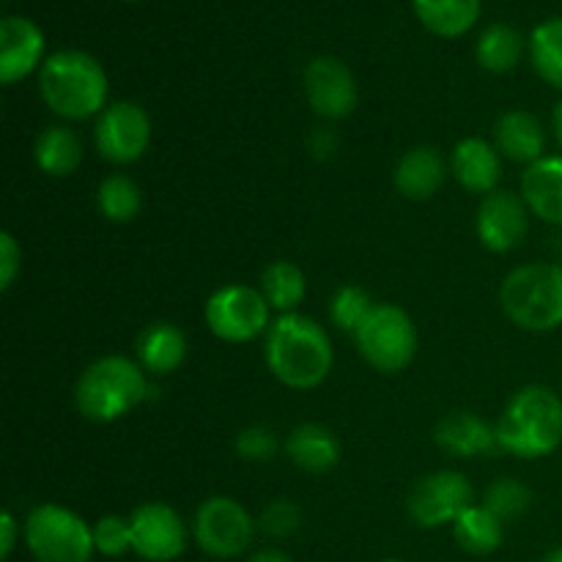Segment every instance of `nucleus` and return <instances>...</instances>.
<instances>
[{
	"label": "nucleus",
	"instance_id": "obj_26",
	"mask_svg": "<svg viewBox=\"0 0 562 562\" xmlns=\"http://www.w3.org/2000/svg\"><path fill=\"white\" fill-rule=\"evenodd\" d=\"M525 55V38L516 27L497 22V25H488L486 31L477 36L475 44V58L492 75H505V71L516 69Z\"/></svg>",
	"mask_w": 562,
	"mask_h": 562
},
{
	"label": "nucleus",
	"instance_id": "obj_18",
	"mask_svg": "<svg viewBox=\"0 0 562 562\" xmlns=\"http://www.w3.org/2000/svg\"><path fill=\"white\" fill-rule=\"evenodd\" d=\"M521 198L536 217L562 228V154L527 165L521 173Z\"/></svg>",
	"mask_w": 562,
	"mask_h": 562
},
{
	"label": "nucleus",
	"instance_id": "obj_3",
	"mask_svg": "<svg viewBox=\"0 0 562 562\" xmlns=\"http://www.w3.org/2000/svg\"><path fill=\"white\" fill-rule=\"evenodd\" d=\"M499 450L519 459H547L562 445V401L552 387L527 384L505 406L497 426Z\"/></svg>",
	"mask_w": 562,
	"mask_h": 562
},
{
	"label": "nucleus",
	"instance_id": "obj_1",
	"mask_svg": "<svg viewBox=\"0 0 562 562\" xmlns=\"http://www.w3.org/2000/svg\"><path fill=\"white\" fill-rule=\"evenodd\" d=\"M267 366L280 384L313 390L333 371V340L327 329L302 313H283L267 333Z\"/></svg>",
	"mask_w": 562,
	"mask_h": 562
},
{
	"label": "nucleus",
	"instance_id": "obj_34",
	"mask_svg": "<svg viewBox=\"0 0 562 562\" xmlns=\"http://www.w3.org/2000/svg\"><path fill=\"white\" fill-rule=\"evenodd\" d=\"M278 450V434L267 426H250L236 437V453L247 461H272Z\"/></svg>",
	"mask_w": 562,
	"mask_h": 562
},
{
	"label": "nucleus",
	"instance_id": "obj_22",
	"mask_svg": "<svg viewBox=\"0 0 562 562\" xmlns=\"http://www.w3.org/2000/svg\"><path fill=\"white\" fill-rule=\"evenodd\" d=\"M285 453L300 470L322 475L338 464L340 445L329 428L318 426V423H302L285 439Z\"/></svg>",
	"mask_w": 562,
	"mask_h": 562
},
{
	"label": "nucleus",
	"instance_id": "obj_29",
	"mask_svg": "<svg viewBox=\"0 0 562 562\" xmlns=\"http://www.w3.org/2000/svg\"><path fill=\"white\" fill-rule=\"evenodd\" d=\"M99 212L102 217H108L110 223H132V220L140 214L143 195L140 187L124 173H113L99 184L97 192Z\"/></svg>",
	"mask_w": 562,
	"mask_h": 562
},
{
	"label": "nucleus",
	"instance_id": "obj_20",
	"mask_svg": "<svg viewBox=\"0 0 562 562\" xmlns=\"http://www.w3.org/2000/svg\"><path fill=\"white\" fill-rule=\"evenodd\" d=\"M187 357V338L176 324L157 322L148 324L137 338V362L143 371L154 376H168L179 371Z\"/></svg>",
	"mask_w": 562,
	"mask_h": 562
},
{
	"label": "nucleus",
	"instance_id": "obj_4",
	"mask_svg": "<svg viewBox=\"0 0 562 562\" xmlns=\"http://www.w3.org/2000/svg\"><path fill=\"white\" fill-rule=\"evenodd\" d=\"M148 393H151V387H148L140 362L110 355L82 371L75 390V401L80 415L88 420L113 423L130 415L137 404H143Z\"/></svg>",
	"mask_w": 562,
	"mask_h": 562
},
{
	"label": "nucleus",
	"instance_id": "obj_19",
	"mask_svg": "<svg viewBox=\"0 0 562 562\" xmlns=\"http://www.w3.org/2000/svg\"><path fill=\"white\" fill-rule=\"evenodd\" d=\"M494 146L514 162L532 165L547 157V132L543 124L527 110H508L494 124Z\"/></svg>",
	"mask_w": 562,
	"mask_h": 562
},
{
	"label": "nucleus",
	"instance_id": "obj_15",
	"mask_svg": "<svg viewBox=\"0 0 562 562\" xmlns=\"http://www.w3.org/2000/svg\"><path fill=\"white\" fill-rule=\"evenodd\" d=\"M44 33L27 16H3L0 20V82L14 86L36 69H42Z\"/></svg>",
	"mask_w": 562,
	"mask_h": 562
},
{
	"label": "nucleus",
	"instance_id": "obj_13",
	"mask_svg": "<svg viewBox=\"0 0 562 562\" xmlns=\"http://www.w3.org/2000/svg\"><path fill=\"white\" fill-rule=\"evenodd\" d=\"M475 231L481 245L492 252H508L519 247L530 231V209L525 198L508 190H494L477 209Z\"/></svg>",
	"mask_w": 562,
	"mask_h": 562
},
{
	"label": "nucleus",
	"instance_id": "obj_17",
	"mask_svg": "<svg viewBox=\"0 0 562 562\" xmlns=\"http://www.w3.org/2000/svg\"><path fill=\"white\" fill-rule=\"evenodd\" d=\"M439 448L459 459H475L497 450V428L488 426L475 412H450L434 428Z\"/></svg>",
	"mask_w": 562,
	"mask_h": 562
},
{
	"label": "nucleus",
	"instance_id": "obj_11",
	"mask_svg": "<svg viewBox=\"0 0 562 562\" xmlns=\"http://www.w3.org/2000/svg\"><path fill=\"white\" fill-rule=\"evenodd\" d=\"M472 503V486L461 472L442 470L423 477L409 494V516L415 525L434 527L453 525Z\"/></svg>",
	"mask_w": 562,
	"mask_h": 562
},
{
	"label": "nucleus",
	"instance_id": "obj_42",
	"mask_svg": "<svg viewBox=\"0 0 562 562\" xmlns=\"http://www.w3.org/2000/svg\"><path fill=\"white\" fill-rule=\"evenodd\" d=\"M132 3H135V0H132Z\"/></svg>",
	"mask_w": 562,
	"mask_h": 562
},
{
	"label": "nucleus",
	"instance_id": "obj_33",
	"mask_svg": "<svg viewBox=\"0 0 562 562\" xmlns=\"http://www.w3.org/2000/svg\"><path fill=\"white\" fill-rule=\"evenodd\" d=\"M302 510L294 499H272L258 516V527L269 538H289L300 530Z\"/></svg>",
	"mask_w": 562,
	"mask_h": 562
},
{
	"label": "nucleus",
	"instance_id": "obj_28",
	"mask_svg": "<svg viewBox=\"0 0 562 562\" xmlns=\"http://www.w3.org/2000/svg\"><path fill=\"white\" fill-rule=\"evenodd\" d=\"M530 60L543 82L562 91V16L543 20L532 31Z\"/></svg>",
	"mask_w": 562,
	"mask_h": 562
},
{
	"label": "nucleus",
	"instance_id": "obj_10",
	"mask_svg": "<svg viewBox=\"0 0 562 562\" xmlns=\"http://www.w3.org/2000/svg\"><path fill=\"white\" fill-rule=\"evenodd\" d=\"M93 140H97L99 157L108 162H137L151 143V119L140 104L113 102L99 115Z\"/></svg>",
	"mask_w": 562,
	"mask_h": 562
},
{
	"label": "nucleus",
	"instance_id": "obj_36",
	"mask_svg": "<svg viewBox=\"0 0 562 562\" xmlns=\"http://www.w3.org/2000/svg\"><path fill=\"white\" fill-rule=\"evenodd\" d=\"M16 532H20V527H16L14 514H9V510H5V514L0 516V558L3 560H9L11 552H14Z\"/></svg>",
	"mask_w": 562,
	"mask_h": 562
},
{
	"label": "nucleus",
	"instance_id": "obj_32",
	"mask_svg": "<svg viewBox=\"0 0 562 562\" xmlns=\"http://www.w3.org/2000/svg\"><path fill=\"white\" fill-rule=\"evenodd\" d=\"M93 543H97V552L104 554V558H121V554H126L132 549L130 519L102 516L93 525Z\"/></svg>",
	"mask_w": 562,
	"mask_h": 562
},
{
	"label": "nucleus",
	"instance_id": "obj_9",
	"mask_svg": "<svg viewBox=\"0 0 562 562\" xmlns=\"http://www.w3.org/2000/svg\"><path fill=\"white\" fill-rule=\"evenodd\" d=\"M206 324L220 340L247 344L269 333V302L261 289L231 283L214 291L206 302Z\"/></svg>",
	"mask_w": 562,
	"mask_h": 562
},
{
	"label": "nucleus",
	"instance_id": "obj_2",
	"mask_svg": "<svg viewBox=\"0 0 562 562\" xmlns=\"http://www.w3.org/2000/svg\"><path fill=\"white\" fill-rule=\"evenodd\" d=\"M108 71L82 49H58L38 69V93L55 115L86 121L108 108Z\"/></svg>",
	"mask_w": 562,
	"mask_h": 562
},
{
	"label": "nucleus",
	"instance_id": "obj_30",
	"mask_svg": "<svg viewBox=\"0 0 562 562\" xmlns=\"http://www.w3.org/2000/svg\"><path fill=\"white\" fill-rule=\"evenodd\" d=\"M376 307V302L371 300L366 289L360 285H344V289L335 291L333 302H329V316L333 324L344 333H357L360 324L371 316V311Z\"/></svg>",
	"mask_w": 562,
	"mask_h": 562
},
{
	"label": "nucleus",
	"instance_id": "obj_35",
	"mask_svg": "<svg viewBox=\"0 0 562 562\" xmlns=\"http://www.w3.org/2000/svg\"><path fill=\"white\" fill-rule=\"evenodd\" d=\"M20 267H22V250L20 245H16L14 236L5 231V234H0V289L3 291L11 289Z\"/></svg>",
	"mask_w": 562,
	"mask_h": 562
},
{
	"label": "nucleus",
	"instance_id": "obj_8",
	"mask_svg": "<svg viewBox=\"0 0 562 562\" xmlns=\"http://www.w3.org/2000/svg\"><path fill=\"white\" fill-rule=\"evenodd\" d=\"M258 521L231 497H212L195 510L192 538L209 558L231 560L247 552L256 538Z\"/></svg>",
	"mask_w": 562,
	"mask_h": 562
},
{
	"label": "nucleus",
	"instance_id": "obj_5",
	"mask_svg": "<svg viewBox=\"0 0 562 562\" xmlns=\"http://www.w3.org/2000/svg\"><path fill=\"white\" fill-rule=\"evenodd\" d=\"M499 305L516 327L552 333L562 327V263H527L503 280Z\"/></svg>",
	"mask_w": 562,
	"mask_h": 562
},
{
	"label": "nucleus",
	"instance_id": "obj_38",
	"mask_svg": "<svg viewBox=\"0 0 562 562\" xmlns=\"http://www.w3.org/2000/svg\"><path fill=\"white\" fill-rule=\"evenodd\" d=\"M247 562H294V560H291L285 552H280V549H258V552Z\"/></svg>",
	"mask_w": 562,
	"mask_h": 562
},
{
	"label": "nucleus",
	"instance_id": "obj_37",
	"mask_svg": "<svg viewBox=\"0 0 562 562\" xmlns=\"http://www.w3.org/2000/svg\"><path fill=\"white\" fill-rule=\"evenodd\" d=\"M311 148L316 157L327 159V157H333L335 148H338V137H335L329 130H318L316 135L311 137Z\"/></svg>",
	"mask_w": 562,
	"mask_h": 562
},
{
	"label": "nucleus",
	"instance_id": "obj_6",
	"mask_svg": "<svg viewBox=\"0 0 562 562\" xmlns=\"http://www.w3.org/2000/svg\"><path fill=\"white\" fill-rule=\"evenodd\" d=\"M27 552L36 562H91L97 543L93 527L64 505L44 503L25 519Z\"/></svg>",
	"mask_w": 562,
	"mask_h": 562
},
{
	"label": "nucleus",
	"instance_id": "obj_39",
	"mask_svg": "<svg viewBox=\"0 0 562 562\" xmlns=\"http://www.w3.org/2000/svg\"><path fill=\"white\" fill-rule=\"evenodd\" d=\"M552 130H554V137H558L560 148H562V102L554 108V115H552Z\"/></svg>",
	"mask_w": 562,
	"mask_h": 562
},
{
	"label": "nucleus",
	"instance_id": "obj_31",
	"mask_svg": "<svg viewBox=\"0 0 562 562\" xmlns=\"http://www.w3.org/2000/svg\"><path fill=\"white\" fill-rule=\"evenodd\" d=\"M532 503V492L525 486V483L514 481V477H499L488 486L486 492V508L492 510L494 516H499L503 521L516 519V516L525 514Z\"/></svg>",
	"mask_w": 562,
	"mask_h": 562
},
{
	"label": "nucleus",
	"instance_id": "obj_23",
	"mask_svg": "<svg viewBox=\"0 0 562 562\" xmlns=\"http://www.w3.org/2000/svg\"><path fill=\"white\" fill-rule=\"evenodd\" d=\"M415 14L434 36H464L481 20V0H412Z\"/></svg>",
	"mask_w": 562,
	"mask_h": 562
},
{
	"label": "nucleus",
	"instance_id": "obj_14",
	"mask_svg": "<svg viewBox=\"0 0 562 562\" xmlns=\"http://www.w3.org/2000/svg\"><path fill=\"white\" fill-rule=\"evenodd\" d=\"M305 97L322 119H346L357 108V80L344 60L322 55L305 69Z\"/></svg>",
	"mask_w": 562,
	"mask_h": 562
},
{
	"label": "nucleus",
	"instance_id": "obj_21",
	"mask_svg": "<svg viewBox=\"0 0 562 562\" xmlns=\"http://www.w3.org/2000/svg\"><path fill=\"white\" fill-rule=\"evenodd\" d=\"M445 181V159L437 148L415 146L395 168V187L409 201H428Z\"/></svg>",
	"mask_w": 562,
	"mask_h": 562
},
{
	"label": "nucleus",
	"instance_id": "obj_41",
	"mask_svg": "<svg viewBox=\"0 0 562 562\" xmlns=\"http://www.w3.org/2000/svg\"><path fill=\"white\" fill-rule=\"evenodd\" d=\"M382 562H404V560H382Z\"/></svg>",
	"mask_w": 562,
	"mask_h": 562
},
{
	"label": "nucleus",
	"instance_id": "obj_12",
	"mask_svg": "<svg viewBox=\"0 0 562 562\" xmlns=\"http://www.w3.org/2000/svg\"><path fill=\"white\" fill-rule=\"evenodd\" d=\"M132 552L146 562H170L187 549V525L176 508L146 503L130 516Z\"/></svg>",
	"mask_w": 562,
	"mask_h": 562
},
{
	"label": "nucleus",
	"instance_id": "obj_27",
	"mask_svg": "<svg viewBox=\"0 0 562 562\" xmlns=\"http://www.w3.org/2000/svg\"><path fill=\"white\" fill-rule=\"evenodd\" d=\"M261 294L274 311L294 313L307 294L305 272L291 261H272L261 274Z\"/></svg>",
	"mask_w": 562,
	"mask_h": 562
},
{
	"label": "nucleus",
	"instance_id": "obj_7",
	"mask_svg": "<svg viewBox=\"0 0 562 562\" xmlns=\"http://www.w3.org/2000/svg\"><path fill=\"white\" fill-rule=\"evenodd\" d=\"M357 349L379 373H401L417 355V329L409 313L390 302H379L355 333Z\"/></svg>",
	"mask_w": 562,
	"mask_h": 562
},
{
	"label": "nucleus",
	"instance_id": "obj_25",
	"mask_svg": "<svg viewBox=\"0 0 562 562\" xmlns=\"http://www.w3.org/2000/svg\"><path fill=\"white\" fill-rule=\"evenodd\" d=\"M453 538L464 552L492 554L503 547L505 521L494 516L486 505H470L453 521Z\"/></svg>",
	"mask_w": 562,
	"mask_h": 562
},
{
	"label": "nucleus",
	"instance_id": "obj_16",
	"mask_svg": "<svg viewBox=\"0 0 562 562\" xmlns=\"http://www.w3.org/2000/svg\"><path fill=\"white\" fill-rule=\"evenodd\" d=\"M450 170L464 190L492 195L503 179V154L483 137H467L453 148Z\"/></svg>",
	"mask_w": 562,
	"mask_h": 562
},
{
	"label": "nucleus",
	"instance_id": "obj_40",
	"mask_svg": "<svg viewBox=\"0 0 562 562\" xmlns=\"http://www.w3.org/2000/svg\"><path fill=\"white\" fill-rule=\"evenodd\" d=\"M541 562H562V547H558V549H552V552L547 554V558H543Z\"/></svg>",
	"mask_w": 562,
	"mask_h": 562
},
{
	"label": "nucleus",
	"instance_id": "obj_24",
	"mask_svg": "<svg viewBox=\"0 0 562 562\" xmlns=\"http://www.w3.org/2000/svg\"><path fill=\"white\" fill-rule=\"evenodd\" d=\"M33 159H36L38 170L55 179L71 176L82 162V143L69 126H47L42 135L36 137L33 146Z\"/></svg>",
	"mask_w": 562,
	"mask_h": 562
}]
</instances>
